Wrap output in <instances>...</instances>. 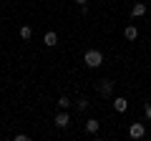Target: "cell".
I'll return each mask as SVG.
<instances>
[{
    "mask_svg": "<svg viewBox=\"0 0 151 141\" xmlns=\"http://www.w3.org/2000/svg\"><path fill=\"white\" fill-rule=\"evenodd\" d=\"M103 60H106V58H103V53H101L98 48H91V50H86V55H83V63H86L88 68H98V65H101Z\"/></svg>",
    "mask_w": 151,
    "mask_h": 141,
    "instance_id": "1",
    "label": "cell"
},
{
    "mask_svg": "<svg viewBox=\"0 0 151 141\" xmlns=\"http://www.w3.org/2000/svg\"><path fill=\"white\" fill-rule=\"evenodd\" d=\"M53 124H55V129H68V126H70L68 111H58V114H55V119H53Z\"/></svg>",
    "mask_w": 151,
    "mask_h": 141,
    "instance_id": "2",
    "label": "cell"
},
{
    "mask_svg": "<svg viewBox=\"0 0 151 141\" xmlns=\"http://www.w3.org/2000/svg\"><path fill=\"white\" fill-rule=\"evenodd\" d=\"M144 134H146V126L144 124H131L129 126V136H131V139H141Z\"/></svg>",
    "mask_w": 151,
    "mask_h": 141,
    "instance_id": "3",
    "label": "cell"
},
{
    "mask_svg": "<svg viewBox=\"0 0 151 141\" xmlns=\"http://www.w3.org/2000/svg\"><path fill=\"white\" fill-rule=\"evenodd\" d=\"M98 93H103V96H111V93H113V81H108V78L98 81Z\"/></svg>",
    "mask_w": 151,
    "mask_h": 141,
    "instance_id": "4",
    "label": "cell"
},
{
    "mask_svg": "<svg viewBox=\"0 0 151 141\" xmlns=\"http://www.w3.org/2000/svg\"><path fill=\"white\" fill-rule=\"evenodd\" d=\"M126 109H129V101H126L124 96L113 98V111H116V114H126Z\"/></svg>",
    "mask_w": 151,
    "mask_h": 141,
    "instance_id": "5",
    "label": "cell"
},
{
    "mask_svg": "<svg viewBox=\"0 0 151 141\" xmlns=\"http://www.w3.org/2000/svg\"><path fill=\"white\" fill-rule=\"evenodd\" d=\"M43 43L48 45V48H55V45H58V33H53V30H48L43 35Z\"/></svg>",
    "mask_w": 151,
    "mask_h": 141,
    "instance_id": "6",
    "label": "cell"
},
{
    "mask_svg": "<svg viewBox=\"0 0 151 141\" xmlns=\"http://www.w3.org/2000/svg\"><path fill=\"white\" fill-rule=\"evenodd\" d=\"M124 38L126 40H136V38H139V28H136V25H126L124 28Z\"/></svg>",
    "mask_w": 151,
    "mask_h": 141,
    "instance_id": "7",
    "label": "cell"
},
{
    "mask_svg": "<svg viewBox=\"0 0 151 141\" xmlns=\"http://www.w3.org/2000/svg\"><path fill=\"white\" fill-rule=\"evenodd\" d=\"M146 15V5L144 3H136L134 8H131V18H144Z\"/></svg>",
    "mask_w": 151,
    "mask_h": 141,
    "instance_id": "8",
    "label": "cell"
},
{
    "mask_svg": "<svg viewBox=\"0 0 151 141\" xmlns=\"http://www.w3.org/2000/svg\"><path fill=\"white\" fill-rule=\"evenodd\" d=\"M98 129H101V121L98 119H88L86 121V131L88 134H98Z\"/></svg>",
    "mask_w": 151,
    "mask_h": 141,
    "instance_id": "9",
    "label": "cell"
},
{
    "mask_svg": "<svg viewBox=\"0 0 151 141\" xmlns=\"http://www.w3.org/2000/svg\"><path fill=\"white\" fill-rule=\"evenodd\" d=\"M18 33H20L23 40H30V38H33V28H30V25H20V30H18Z\"/></svg>",
    "mask_w": 151,
    "mask_h": 141,
    "instance_id": "10",
    "label": "cell"
},
{
    "mask_svg": "<svg viewBox=\"0 0 151 141\" xmlns=\"http://www.w3.org/2000/svg\"><path fill=\"white\" fill-rule=\"evenodd\" d=\"M70 103H73V101H70L68 96H60V98H58V109H60V111H68Z\"/></svg>",
    "mask_w": 151,
    "mask_h": 141,
    "instance_id": "11",
    "label": "cell"
},
{
    "mask_svg": "<svg viewBox=\"0 0 151 141\" xmlns=\"http://www.w3.org/2000/svg\"><path fill=\"white\" fill-rule=\"evenodd\" d=\"M88 106H91V103H88V101H86L83 96H81V98H76V109H78V111H86Z\"/></svg>",
    "mask_w": 151,
    "mask_h": 141,
    "instance_id": "12",
    "label": "cell"
},
{
    "mask_svg": "<svg viewBox=\"0 0 151 141\" xmlns=\"http://www.w3.org/2000/svg\"><path fill=\"white\" fill-rule=\"evenodd\" d=\"M144 114H146V121L151 124V103H146V106H144Z\"/></svg>",
    "mask_w": 151,
    "mask_h": 141,
    "instance_id": "13",
    "label": "cell"
},
{
    "mask_svg": "<svg viewBox=\"0 0 151 141\" xmlns=\"http://www.w3.org/2000/svg\"><path fill=\"white\" fill-rule=\"evenodd\" d=\"M13 141H33V139H30V136H28V134H18L15 139H13Z\"/></svg>",
    "mask_w": 151,
    "mask_h": 141,
    "instance_id": "14",
    "label": "cell"
},
{
    "mask_svg": "<svg viewBox=\"0 0 151 141\" xmlns=\"http://www.w3.org/2000/svg\"><path fill=\"white\" fill-rule=\"evenodd\" d=\"M73 3H76L78 8H86V5H88V0H73Z\"/></svg>",
    "mask_w": 151,
    "mask_h": 141,
    "instance_id": "15",
    "label": "cell"
},
{
    "mask_svg": "<svg viewBox=\"0 0 151 141\" xmlns=\"http://www.w3.org/2000/svg\"><path fill=\"white\" fill-rule=\"evenodd\" d=\"M5 141H13V139H5Z\"/></svg>",
    "mask_w": 151,
    "mask_h": 141,
    "instance_id": "16",
    "label": "cell"
},
{
    "mask_svg": "<svg viewBox=\"0 0 151 141\" xmlns=\"http://www.w3.org/2000/svg\"><path fill=\"white\" fill-rule=\"evenodd\" d=\"M96 141H103V139H96Z\"/></svg>",
    "mask_w": 151,
    "mask_h": 141,
    "instance_id": "17",
    "label": "cell"
},
{
    "mask_svg": "<svg viewBox=\"0 0 151 141\" xmlns=\"http://www.w3.org/2000/svg\"><path fill=\"white\" fill-rule=\"evenodd\" d=\"M0 136H3V134H0Z\"/></svg>",
    "mask_w": 151,
    "mask_h": 141,
    "instance_id": "18",
    "label": "cell"
}]
</instances>
